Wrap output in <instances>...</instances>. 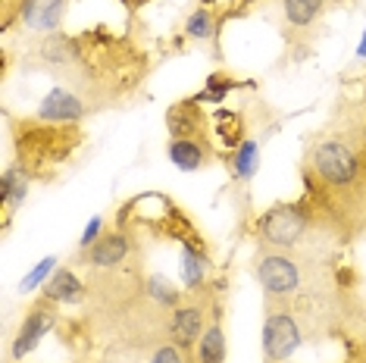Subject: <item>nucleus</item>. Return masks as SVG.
I'll return each instance as SVG.
<instances>
[{
    "label": "nucleus",
    "instance_id": "28",
    "mask_svg": "<svg viewBox=\"0 0 366 363\" xmlns=\"http://www.w3.org/2000/svg\"><path fill=\"white\" fill-rule=\"evenodd\" d=\"M360 56H366V35H363V44H360Z\"/></svg>",
    "mask_w": 366,
    "mask_h": 363
},
{
    "label": "nucleus",
    "instance_id": "14",
    "mask_svg": "<svg viewBox=\"0 0 366 363\" xmlns=\"http://www.w3.org/2000/svg\"><path fill=\"white\" fill-rule=\"evenodd\" d=\"M213 129L226 151H235V147L244 144V116H241V113L219 106V110L213 113Z\"/></svg>",
    "mask_w": 366,
    "mask_h": 363
},
{
    "label": "nucleus",
    "instance_id": "4",
    "mask_svg": "<svg viewBox=\"0 0 366 363\" xmlns=\"http://www.w3.org/2000/svg\"><path fill=\"white\" fill-rule=\"evenodd\" d=\"M254 276L263 285L266 298H295L304 292V269L276 247H260L254 260Z\"/></svg>",
    "mask_w": 366,
    "mask_h": 363
},
{
    "label": "nucleus",
    "instance_id": "20",
    "mask_svg": "<svg viewBox=\"0 0 366 363\" xmlns=\"http://www.w3.org/2000/svg\"><path fill=\"white\" fill-rule=\"evenodd\" d=\"M229 163H232V169H235V176H238V179L251 176L254 166H257V144H254V141L241 144V151H238L235 156H229Z\"/></svg>",
    "mask_w": 366,
    "mask_h": 363
},
{
    "label": "nucleus",
    "instance_id": "16",
    "mask_svg": "<svg viewBox=\"0 0 366 363\" xmlns=\"http://www.w3.org/2000/svg\"><path fill=\"white\" fill-rule=\"evenodd\" d=\"M29 179L31 176L19 166V163H13V166L4 172V182H0V201H4L6 213L22 204V197H26V192H29Z\"/></svg>",
    "mask_w": 366,
    "mask_h": 363
},
{
    "label": "nucleus",
    "instance_id": "8",
    "mask_svg": "<svg viewBox=\"0 0 366 363\" xmlns=\"http://www.w3.org/2000/svg\"><path fill=\"white\" fill-rule=\"evenodd\" d=\"M166 129L169 138H188V141H204L210 144V126H207V113L194 97L188 101H176L166 110Z\"/></svg>",
    "mask_w": 366,
    "mask_h": 363
},
{
    "label": "nucleus",
    "instance_id": "5",
    "mask_svg": "<svg viewBox=\"0 0 366 363\" xmlns=\"http://www.w3.org/2000/svg\"><path fill=\"white\" fill-rule=\"evenodd\" d=\"M207 310H213V298L204 292V285L188 288L185 298L169 310V326H166L169 342H176L179 348H188V351L194 348L207 329Z\"/></svg>",
    "mask_w": 366,
    "mask_h": 363
},
{
    "label": "nucleus",
    "instance_id": "21",
    "mask_svg": "<svg viewBox=\"0 0 366 363\" xmlns=\"http://www.w3.org/2000/svg\"><path fill=\"white\" fill-rule=\"evenodd\" d=\"M151 363H194L188 348H179L176 342H166L160 348H154V357Z\"/></svg>",
    "mask_w": 366,
    "mask_h": 363
},
{
    "label": "nucleus",
    "instance_id": "2",
    "mask_svg": "<svg viewBox=\"0 0 366 363\" xmlns=\"http://www.w3.org/2000/svg\"><path fill=\"white\" fill-rule=\"evenodd\" d=\"M313 219H322L320 210L310 204V197H301V201H288L279 204V207L266 210L260 219H257L254 232L260 238L263 247H276V251H291L297 247L310 232Z\"/></svg>",
    "mask_w": 366,
    "mask_h": 363
},
{
    "label": "nucleus",
    "instance_id": "17",
    "mask_svg": "<svg viewBox=\"0 0 366 363\" xmlns=\"http://www.w3.org/2000/svg\"><path fill=\"white\" fill-rule=\"evenodd\" d=\"M247 85H251V81L235 79V76H229V72H213V76L207 79V88L201 91V94H194V101H197V104H222L229 91L247 88Z\"/></svg>",
    "mask_w": 366,
    "mask_h": 363
},
{
    "label": "nucleus",
    "instance_id": "9",
    "mask_svg": "<svg viewBox=\"0 0 366 363\" xmlns=\"http://www.w3.org/2000/svg\"><path fill=\"white\" fill-rule=\"evenodd\" d=\"M88 113H91V106L69 88H54L38 106V119H44V122H79Z\"/></svg>",
    "mask_w": 366,
    "mask_h": 363
},
{
    "label": "nucleus",
    "instance_id": "25",
    "mask_svg": "<svg viewBox=\"0 0 366 363\" xmlns=\"http://www.w3.org/2000/svg\"><path fill=\"white\" fill-rule=\"evenodd\" d=\"M345 363H366V342L360 344V348H354V351H351V357H347Z\"/></svg>",
    "mask_w": 366,
    "mask_h": 363
},
{
    "label": "nucleus",
    "instance_id": "18",
    "mask_svg": "<svg viewBox=\"0 0 366 363\" xmlns=\"http://www.w3.org/2000/svg\"><path fill=\"white\" fill-rule=\"evenodd\" d=\"M144 294L157 304V307H163V310H172L182 301V294L169 282H166L163 276H151V279H147V282H144Z\"/></svg>",
    "mask_w": 366,
    "mask_h": 363
},
{
    "label": "nucleus",
    "instance_id": "22",
    "mask_svg": "<svg viewBox=\"0 0 366 363\" xmlns=\"http://www.w3.org/2000/svg\"><path fill=\"white\" fill-rule=\"evenodd\" d=\"M31 0H0V31H10L16 19L22 22V13Z\"/></svg>",
    "mask_w": 366,
    "mask_h": 363
},
{
    "label": "nucleus",
    "instance_id": "24",
    "mask_svg": "<svg viewBox=\"0 0 366 363\" xmlns=\"http://www.w3.org/2000/svg\"><path fill=\"white\" fill-rule=\"evenodd\" d=\"M101 229H104V219L101 217H94L88 222V229H85V235H81V251H88L91 244L97 242V238H101Z\"/></svg>",
    "mask_w": 366,
    "mask_h": 363
},
{
    "label": "nucleus",
    "instance_id": "23",
    "mask_svg": "<svg viewBox=\"0 0 366 363\" xmlns=\"http://www.w3.org/2000/svg\"><path fill=\"white\" fill-rule=\"evenodd\" d=\"M54 267H56V257H47V260H41L38 267L31 269L29 276H26V279H22V282H19V292H31V288H38V285H41V282H44V279H47V272H51Z\"/></svg>",
    "mask_w": 366,
    "mask_h": 363
},
{
    "label": "nucleus",
    "instance_id": "11",
    "mask_svg": "<svg viewBox=\"0 0 366 363\" xmlns=\"http://www.w3.org/2000/svg\"><path fill=\"white\" fill-rule=\"evenodd\" d=\"M66 4H69V0H31V4L26 6V13H22V22H26L31 31H44V35H51V31L60 29Z\"/></svg>",
    "mask_w": 366,
    "mask_h": 363
},
{
    "label": "nucleus",
    "instance_id": "26",
    "mask_svg": "<svg viewBox=\"0 0 366 363\" xmlns=\"http://www.w3.org/2000/svg\"><path fill=\"white\" fill-rule=\"evenodd\" d=\"M122 6H129V10H141V6H147V0H119Z\"/></svg>",
    "mask_w": 366,
    "mask_h": 363
},
{
    "label": "nucleus",
    "instance_id": "12",
    "mask_svg": "<svg viewBox=\"0 0 366 363\" xmlns=\"http://www.w3.org/2000/svg\"><path fill=\"white\" fill-rule=\"evenodd\" d=\"M197 363H226V335H222L219 310H213V319L197 342Z\"/></svg>",
    "mask_w": 366,
    "mask_h": 363
},
{
    "label": "nucleus",
    "instance_id": "15",
    "mask_svg": "<svg viewBox=\"0 0 366 363\" xmlns=\"http://www.w3.org/2000/svg\"><path fill=\"white\" fill-rule=\"evenodd\" d=\"M326 0H285V26L291 31H307L316 26Z\"/></svg>",
    "mask_w": 366,
    "mask_h": 363
},
{
    "label": "nucleus",
    "instance_id": "13",
    "mask_svg": "<svg viewBox=\"0 0 366 363\" xmlns=\"http://www.w3.org/2000/svg\"><path fill=\"white\" fill-rule=\"evenodd\" d=\"M44 298L56 304H79L85 298V282H79V276L72 269H56L54 279L44 288Z\"/></svg>",
    "mask_w": 366,
    "mask_h": 363
},
{
    "label": "nucleus",
    "instance_id": "19",
    "mask_svg": "<svg viewBox=\"0 0 366 363\" xmlns=\"http://www.w3.org/2000/svg\"><path fill=\"white\" fill-rule=\"evenodd\" d=\"M185 35L197 38V41L213 38L216 35V13L207 10V6H197V10L188 16V22H185Z\"/></svg>",
    "mask_w": 366,
    "mask_h": 363
},
{
    "label": "nucleus",
    "instance_id": "3",
    "mask_svg": "<svg viewBox=\"0 0 366 363\" xmlns=\"http://www.w3.org/2000/svg\"><path fill=\"white\" fill-rule=\"evenodd\" d=\"M291 307L295 304H288V298H266L263 354L269 363H285L297 351V344L304 342V329Z\"/></svg>",
    "mask_w": 366,
    "mask_h": 363
},
{
    "label": "nucleus",
    "instance_id": "1",
    "mask_svg": "<svg viewBox=\"0 0 366 363\" xmlns=\"http://www.w3.org/2000/svg\"><path fill=\"white\" fill-rule=\"evenodd\" d=\"M81 141H85V131L79 129V122L22 119L16 122V131H13L16 163L31 179H51L79 151Z\"/></svg>",
    "mask_w": 366,
    "mask_h": 363
},
{
    "label": "nucleus",
    "instance_id": "6",
    "mask_svg": "<svg viewBox=\"0 0 366 363\" xmlns=\"http://www.w3.org/2000/svg\"><path fill=\"white\" fill-rule=\"evenodd\" d=\"M132 254H135V247H132V232L116 229V232H104L97 238V242L81 254V263L91 269H122V267H129Z\"/></svg>",
    "mask_w": 366,
    "mask_h": 363
},
{
    "label": "nucleus",
    "instance_id": "27",
    "mask_svg": "<svg viewBox=\"0 0 366 363\" xmlns=\"http://www.w3.org/2000/svg\"><path fill=\"white\" fill-rule=\"evenodd\" d=\"M254 0H232V6H235V10H241V6H251Z\"/></svg>",
    "mask_w": 366,
    "mask_h": 363
},
{
    "label": "nucleus",
    "instance_id": "10",
    "mask_svg": "<svg viewBox=\"0 0 366 363\" xmlns=\"http://www.w3.org/2000/svg\"><path fill=\"white\" fill-rule=\"evenodd\" d=\"M169 160L176 163L179 169L185 172H194V169H204L216 160V151L213 144H204V141H188V138H169V147H166Z\"/></svg>",
    "mask_w": 366,
    "mask_h": 363
},
{
    "label": "nucleus",
    "instance_id": "7",
    "mask_svg": "<svg viewBox=\"0 0 366 363\" xmlns=\"http://www.w3.org/2000/svg\"><path fill=\"white\" fill-rule=\"evenodd\" d=\"M54 326H56V301L41 298L35 307L26 313V319H22L19 335H16V342H13V357L22 360L26 354H31L38 348V342L51 332Z\"/></svg>",
    "mask_w": 366,
    "mask_h": 363
}]
</instances>
